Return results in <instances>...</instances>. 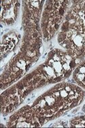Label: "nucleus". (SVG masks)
Returning a JSON list of instances; mask_svg holds the SVG:
<instances>
[{"mask_svg":"<svg viewBox=\"0 0 85 128\" xmlns=\"http://www.w3.org/2000/svg\"><path fill=\"white\" fill-rule=\"evenodd\" d=\"M78 63L63 50L50 52L44 62L2 94V112L13 111L36 89L68 77Z\"/></svg>","mask_w":85,"mask_h":128,"instance_id":"nucleus-2","label":"nucleus"},{"mask_svg":"<svg viewBox=\"0 0 85 128\" xmlns=\"http://www.w3.org/2000/svg\"><path fill=\"white\" fill-rule=\"evenodd\" d=\"M58 42L74 60L85 56V1L72 2L59 28Z\"/></svg>","mask_w":85,"mask_h":128,"instance_id":"nucleus-4","label":"nucleus"},{"mask_svg":"<svg viewBox=\"0 0 85 128\" xmlns=\"http://www.w3.org/2000/svg\"><path fill=\"white\" fill-rule=\"evenodd\" d=\"M19 2L6 1L2 3V22L10 25L15 22L19 12Z\"/></svg>","mask_w":85,"mask_h":128,"instance_id":"nucleus-6","label":"nucleus"},{"mask_svg":"<svg viewBox=\"0 0 85 128\" xmlns=\"http://www.w3.org/2000/svg\"><path fill=\"white\" fill-rule=\"evenodd\" d=\"M73 79L78 86L85 90V59L78 63L74 68Z\"/></svg>","mask_w":85,"mask_h":128,"instance_id":"nucleus-7","label":"nucleus"},{"mask_svg":"<svg viewBox=\"0 0 85 128\" xmlns=\"http://www.w3.org/2000/svg\"><path fill=\"white\" fill-rule=\"evenodd\" d=\"M71 2H46L41 19V29L46 41L51 40L61 27Z\"/></svg>","mask_w":85,"mask_h":128,"instance_id":"nucleus-5","label":"nucleus"},{"mask_svg":"<svg viewBox=\"0 0 85 128\" xmlns=\"http://www.w3.org/2000/svg\"><path fill=\"white\" fill-rule=\"evenodd\" d=\"M26 4L24 6L21 46L2 74V90L21 78L40 55L42 40L39 22L42 2H26Z\"/></svg>","mask_w":85,"mask_h":128,"instance_id":"nucleus-3","label":"nucleus"},{"mask_svg":"<svg viewBox=\"0 0 85 128\" xmlns=\"http://www.w3.org/2000/svg\"><path fill=\"white\" fill-rule=\"evenodd\" d=\"M69 126L72 128L85 127V115L75 117L69 121Z\"/></svg>","mask_w":85,"mask_h":128,"instance_id":"nucleus-8","label":"nucleus"},{"mask_svg":"<svg viewBox=\"0 0 85 128\" xmlns=\"http://www.w3.org/2000/svg\"><path fill=\"white\" fill-rule=\"evenodd\" d=\"M84 96L82 89L76 85L69 83L57 84L10 116L8 126H42L80 104Z\"/></svg>","mask_w":85,"mask_h":128,"instance_id":"nucleus-1","label":"nucleus"}]
</instances>
